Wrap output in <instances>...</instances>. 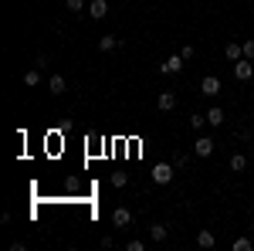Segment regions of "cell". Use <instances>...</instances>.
Returning <instances> with one entry per match:
<instances>
[{"label":"cell","mask_w":254,"mask_h":251,"mask_svg":"<svg viewBox=\"0 0 254 251\" xmlns=\"http://www.w3.org/2000/svg\"><path fill=\"white\" fill-rule=\"evenodd\" d=\"M234 78L237 82H251L254 78V65H251V58H241L234 65Z\"/></svg>","instance_id":"6da1fadb"},{"label":"cell","mask_w":254,"mask_h":251,"mask_svg":"<svg viewBox=\"0 0 254 251\" xmlns=\"http://www.w3.org/2000/svg\"><path fill=\"white\" fill-rule=\"evenodd\" d=\"M200 92L210 98V95H220V78L217 75H203L200 78Z\"/></svg>","instance_id":"7a4b0ae2"},{"label":"cell","mask_w":254,"mask_h":251,"mask_svg":"<svg viewBox=\"0 0 254 251\" xmlns=\"http://www.w3.org/2000/svg\"><path fill=\"white\" fill-rule=\"evenodd\" d=\"M153 180H156L159 187L170 183V180H173V163H156V167H153Z\"/></svg>","instance_id":"3957f363"},{"label":"cell","mask_w":254,"mask_h":251,"mask_svg":"<svg viewBox=\"0 0 254 251\" xmlns=\"http://www.w3.org/2000/svg\"><path fill=\"white\" fill-rule=\"evenodd\" d=\"M214 150H217V143L210 139V136H200V139L193 143V156H210Z\"/></svg>","instance_id":"277c9868"},{"label":"cell","mask_w":254,"mask_h":251,"mask_svg":"<svg viewBox=\"0 0 254 251\" xmlns=\"http://www.w3.org/2000/svg\"><path fill=\"white\" fill-rule=\"evenodd\" d=\"M112 224H116V228H129V224H132V211H129V207H116V211H112Z\"/></svg>","instance_id":"5b68a950"},{"label":"cell","mask_w":254,"mask_h":251,"mask_svg":"<svg viewBox=\"0 0 254 251\" xmlns=\"http://www.w3.org/2000/svg\"><path fill=\"white\" fill-rule=\"evenodd\" d=\"M105 14H109V3H105V0H92V3H88V17L92 20H102Z\"/></svg>","instance_id":"8992f818"},{"label":"cell","mask_w":254,"mask_h":251,"mask_svg":"<svg viewBox=\"0 0 254 251\" xmlns=\"http://www.w3.org/2000/svg\"><path fill=\"white\" fill-rule=\"evenodd\" d=\"M180 68H183V55H170V58L163 61V72H166V75H176Z\"/></svg>","instance_id":"52a82bcc"},{"label":"cell","mask_w":254,"mask_h":251,"mask_svg":"<svg viewBox=\"0 0 254 251\" xmlns=\"http://www.w3.org/2000/svg\"><path fill=\"white\" fill-rule=\"evenodd\" d=\"M156 105L163 109V112H173V109H176V95H173V92H159Z\"/></svg>","instance_id":"ba28073f"},{"label":"cell","mask_w":254,"mask_h":251,"mask_svg":"<svg viewBox=\"0 0 254 251\" xmlns=\"http://www.w3.org/2000/svg\"><path fill=\"white\" fill-rule=\"evenodd\" d=\"M64 88H68V82H64L61 75H51V78H48V92H51V95H61Z\"/></svg>","instance_id":"9c48e42d"},{"label":"cell","mask_w":254,"mask_h":251,"mask_svg":"<svg viewBox=\"0 0 254 251\" xmlns=\"http://www.w3.org/2000/svg\"><path fill=\"white\" fill-rule=\"evenodd\" d=\"M224 55H227V58H231V61H241V58H244V48H241L237 41H231V44L224 48Z\"/></svg>","instance_id":"30bf717a"},{"label":"cell","mask_w":254,"mask_h":251,"mask_svg":"<svg viewBox=\"0 0 254 251\" xmlns=\"http://www.w3.org/2000/svg\"><path fill=\"white\" fill-rule=\"evenodd\" d=\"M112 48H119V38H116V34H105V38H98V51H112Z\"/></svg>","instance_id":"8fae6325"},{"label":"cell","mask_w":254,"mask_h":251,"mask_svg":"<svg viewBox=\"0 0 254 251\" xmlns=\"http://www.w3.org/2000/svg\"><path fill=\"white\" fill-rule=\"evenodd\" d=\"M231 170H234V173L248 170V156H244V153H234V156H231Z\"/></svg>","instance_id":"7c38bea8"},{"label":"cell","mask_w":254,"mask_h":251,"mask_svg":"<svg viewBox=\"0 0 254 251\" xmlns=\"http://www.w3.org/2000/svg\"><path fill=\"white\" fill-rule=\"evenodd\" d=\"M166 234H170L166 224H153V228H149V238H153V241H166Z\"/></svg>","instance_id":"4fadbf2b"},{"label":"cell","mask_w":254,"mask_h":251,"mask_svg":"<svg viewBox=\"0 0 254 251\" xmlns=\"http://www.w3.org/2000/svg\"><path fill=\"white\" fill-rule=\"evenodd\" d=\"M196 245H200V248H214L217 238H214L210 231H200V234H196Z\"/></svg>","instance_id":"5bb4252c"},{"label":"cell","mask_w":254,"mask_h":251,"mask_svg":"<svg viewBox=\"0 0 254 251\" xmlns=\"http://www.w3.org/2000/svg\"><path fill=\"white\" fill-rule=\"evenodd\" d=\"M24 85H27V88H34V85H41V68H31V72L24 75Z\"/></svg>","instance_id":"9a60e30c"},{"label":"cell","mask_w":254,"mask_h":251,"mask_svg":"<svg viewBox=\"0 0 254 251\" xmlns=\"http://www.w3.org/2000/svg\"><path fill=\"white\" fill-rule=\"evenodd\" d=\"M207 122H210V126H224V109H210V112H207Z\"/></svg>","instance_id":"2e32d148"},{"label":"cell","mask_w":254,"mask_h":251,"mask_svg":"<svg viewBox=\"0 0 254 251\" xmlns=\"http://www.w3.org/2000/svg\"><path fill=\"white\" fill-rule=\"evenodd\" d=\"M251 248H254L251 238H234V251H251Z\"/></svg>","instance_id":"e0dca14e"},{"label":"cell","mask_w":254,"mask_h":251,"mask_svg":"<svg viewBox=\"0 0 254 251\" xmlns=\"http://www.w3.org/2000/svg\"><path fill=\"white\" fill-rule=\"evenodd\" d=\"M64 7H68L71 14H81V10H85V0H64Z\"/></svg>","instance_id":"ac0fdd59"},{"label":"cell","mask_w":254,"mask_h":251,"mask_svg":"<svg viewBox=\"0 0 254 251\" xmlns=\"http://www.w3.org/2000/svg\"><path fill=\"white\" fill-rule=\"evenodd\" d=\"M126 183H129V173H112V187H119V190H122Z\"/></svg>","instance_id":"d6986e66"},{"label":"cell","mask_w":254,"mask_h":251,"mask_svg":"<svg viewBox=\"0 0 254 251\" xmlns=\"http://www.w3.org/2000/svg\"><path fill=\"white\" fill-rule=\"evenodd\" d=\"M190 126H193V129H203V126H207V116H190Z\"/></svg>","instance_id":"ffe728a7"},{"label":"cell","mask_w":254,"mask_h":251,"mask_svg":"<svg viewBox=\"0 0 254 251\" xmlns=\"http://www.w3.org/2000/svg\"><path fill=\"white\" fill-rule=\"evenodd\" d=\"M241 48H244V58H251V61H254V41H244Z\"/></svg>","instance_id":"44dd1931"},{"label":"cell","mask_w":254,"mask_h":251,"mask_svg":"<svg viewBox=\"0 0 254 251\" xmlns=\"http://www.w3.org/2000/svg\"><path fill=\"white\" fill-rule=\"evenodd\" d=\"M180 55H183V61H190V58L196 55V51H193V44H183V51H180Z\"/></svg>","instance_id":"7402d4cb"},{"label":"cell","mask_w":254,"mask_h":251,"mask_svg":"<svg viewBox=\"0 0 254 251\" xmlns=\"http://www.w3.org/2000/svg\"><path fill=\"white\" fill-rule=\"evenodd\" d=\"M126 248H129V251H146V245H142V241H129Z\"/></svg>","instance_id":"603a6c76"}]
</instances>
